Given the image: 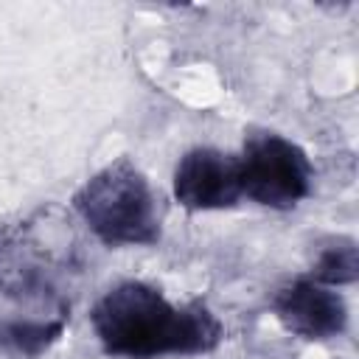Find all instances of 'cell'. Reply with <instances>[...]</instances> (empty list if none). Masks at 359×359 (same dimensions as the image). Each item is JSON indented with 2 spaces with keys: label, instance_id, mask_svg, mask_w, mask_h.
<instances>
[{
  "label": "cell",
  "instance_id": "1",
  "mask_svg": "<svg viewBox=\"0 0 359 359\" xmlns=\"http://www.w3.org/2000/svg\"><path fill=\"white\" fill-rule=\"evenodd\" d=\"M90 325L109 359L208 356L224 342V325L205 300L174 303L154 283L135 278L93 303Z\"/></svg>",
  "mask_w": 359,
  "mask_h": 359
},
{
  "label": "cell",
  "instance_id": "2",
  "mask_svg": "<svg viewBox=\"0 0 359 359\" xmlns=\"http://www.w3.org/2000/svg\"><path fill=\"white\" fill-rule=\"evenodd\" d=\"M84 275L73 216L59 205L0 222V294L39 314H70Z\"/></svg>",
  "mask_w": 359,
  "mask_h": 359
},
{
  "label": "cell",
  "instance_id": "3",
  "mask_svg": "<svg viewBox=\"0 0 359 359\" xmlns=\"http://www.w3.org/2000/svg\"><path fill=\"white\" fill-rule=\"evenodd\" d=\"M70 210L104 247H154L163 238V194L126 154L90 174L73 191Z\"/></svg>",
  "mask_w": 359,
  "mask_h": 359
},
{
  "label": "cell",
  "instance_id": "4",
  "mask_svg": "<svg viewBox=\"0 0 359 359\" xmlns=\"http://www.w3.org/2000/svg\"><path fill=\"white\" fill-rule=\"evenodd\" d=\"M241 194L269 210L297 208L314 185V165L300 143L272 129L247 132L238 151Z\"/></svg>",
  "mask_w": 359,
  "mask_h": 359
},
{
  "label": "cell",
  "instance_id": "5",
  "mask_svg": "<svg viewBox=\"0 0 359 359\" xmlns=\"http://www.w3.org/2000/svg\"><path fill=\"white\" fill-rule=\"evenodd\" d=\"M174 199L191 213L230 210L241 202L238 154L219 146H194L182 151L171 174Z\"/></svg>",
  "mask_w": 359,
  "mask_h": 359
},
{
  "label": "cell",
  "instance_id": "6",
  "mask_svg": "<svg viewBox=\"0 0 359 359\" xmlns=\"http://www.w3.org/2000/svg\"><path fill=\"white\" fill-rule=\"evenodd\" d=\"M269 309L283 331L306 342H328L348 331L351 309L342 292L323 286L309 275L275 289Z\"/></svg>",
  "mask_w": 359,
  "mask_h": 359
},
{
  "label": "cell",
  "instance_id": "7",
  "mask_svg": "<svg viewBox=\"0 0 359 359\" xmlns=\"http://www.w3.org/2000/svg\"><path fill=\"white\" fill-rule=\"evenodd\" d=\"M67 323H70V314L6 311L0 314V356L39 359L65 337Z\"/></svg>",
  "mask_w": 359,
  "mask_h": 359
},
{
  "label": "cell",
  "instance_id": "8",
  "mask_svg": "<svg viewBox=\"0 0 359 359\" xmlns=\"http://www.w3.org/2000/svg\"><path fill=\"white\" fill-rule=\"evenodd\" d=\"M309 278L323 286H351L359 280V244L353 236L325 238L309 266Z\"/></svg>",
  "mask_w": 359,
  "mask_h": 359
}]
</instances>
